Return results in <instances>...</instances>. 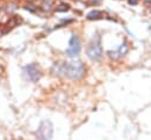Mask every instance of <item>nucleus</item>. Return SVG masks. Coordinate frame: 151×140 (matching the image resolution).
<instances>
[{"mask_svg": "<svg viewBox=\"0 0 151 140\" xmlns=\"http://www.w3.org/2000/svg\"><path fill=\"white\" fill-rule=\"evenodd\" d=\"M2 34V29H1V27H0V35Z\"/></svg>", "mask_w": 151, "mask_h": 140, "instance_id": "14", "label": "nucleus"}, {"mask_svg": "<svg viewBox=\"0 0 151 140\" xmlns=\"http://www.w3.org/2000/svg\"><path fill=\"white\" fill-rule=\"evenodd\" d=\"M127 51H129V45L126 41H124L120 44V46L118 48H116L113 51H109L107 55L110 56L111 60H119L120 58H123L127 53Z\"/></svg>", "mask_w": 151, "mask_h": 140, "instance_id": "6", "label": "nucleus"}, {"mask_svg": "<svg viewBox=\"0 0 151 140\" xmlns=\"http://www.w3.org/2000/svg\"><path fill=\"white\" fill-rule=\"evenodd\" d=\"M1 9H2V6H1V5H0V11H1Z\"/></svg>", "mask_w": 151, "mask_h": 140, "instance_id": "15", "label": "nucleus"}, {"mask_svg": "<svg viewBox=\"0 0 151 140\" xmlns=\"http://www.w3.org/2000/svg\"><path fill=\"white\" fill-rule=\"evenodd\" d=\"M80 49H81L80 39H79V36H78L77 34L73 33V34L71 35V38H70L68 46H67V48H66V54H67L68 56L73 58V56H76V55L79 54Z\"/></svg>", "mask_w": 151, "mask_h": 140, "instance_id": "5", "label": "nucleus"}, {"mask_svg": "<svg viewBox=\"0 0 151 140\" xmlns=\"http://www.w3.org/2000/svg\"><path fill=\"white\" fill-rule=\"evenodd\" d=\"M14 9H17V4L15 2H9V4H7V12H9V13H12Z\"/></svg>", "mask_w": 151, "mask_h": 140, "instance_id": "11", "label": "nucleus"}, {"mask_svg": "<svg viewBox=\"0 0 151 140\" xmlns=\"http://www.w3.org/2000/svg\"><path fill=\"white\" fill-rule=\"evenodd\" d=\"M150 28H151V27H150Z\"/></svg>", "mask_w": 151, "mask_h": 140, "instance_id": "16", "label": "nucleus"}, {"mask_svg": "<svg viewBox=\"0 0 151 140\" xmlns=\"http://www.w3.org/2000/svg\"><path fill=\"white\" fill-rule=\"evenodd\" d=\"M53 68H57V74H63L71 80H79L85 74V66L80 60H73L63 64H54Z\"/></svg>", "mask_w": 151, "mask_h": 140, "instance_id": "1", "label": "nucleus"}, {"mask_svg": "<svg viewBox=\"0 0 151 140\" xmlns=\"http://www.w3.org/2000/svg\"><path fill=\"white\" fill-rule=\"evenodd\" d=\"M103 14H104V13H103L101 11L93 9V11H91V12L87 13L86 19H87V20H98V19H100V18L103 16Z\"/></svg>", "mask_w": 151, "mask_h": 140, "instance_id": "8", "label": "nucleus"}, {"mask_svg": "<svg viewBox=\"0 0 151 140\" xmlns=\"http://www.w3.org/2000/svg\"><path fill=\"white\" fill-rule=\"evenodd\" d=\"M70 9V5L68 4H65V2H61L59 4L58 6L54 7V11L55 12H67Z\"/></svg>", "mask_w": 151, "mask_h": 140, "instance_id": "9", "label": "nucleus"}, {"mask_svg": "<svg viewBox=\"0 0 151 140\" xmlns=\"http://www.w3.org/2000/svg\"><path fill=\"white\" fill-rule=\"evenodd\" d=\"M54 8V0H42L40 4V9L45 12H50Z\"/></svg>", "mask_w": 151, "mask_h": 140, "instance_id": "7", "label": "nucleus"}, {"mask_svg": "<svg viewBox=\"0 0 151 140\" xmlns=\"http://www.w3.org/2000/svg\"><path fill=\"white\" fill-rule=\"evenodd\" d=\"M22 73H24V76L26 78V80L31 81V82H37L40 76H41V72H40V68L37 64L32 62V64H28L26 65L24 68H22Z\"/></svg>", "mask_w": 151, "mask_h": 140, "instance_id": "4", "label": "nucleus"}, {"mask_svg": "<svg viewBox=\"0 0 151 140\" xmlns=\"http://www.w3.org/2000/svg\"><path fill=\"white\" fill-rule=\"evenodd\" d=\"M40 7H37V6H34V5H32V4H27V5H25V9H27V11H29V12H35L37 9H39Z\"/></svg>", "mask_w": 151, "mask_h": 140, "instance_id": "10", "label": "nucleus"}, {"mask_svg": "<svg viewBox=\"0 0 151 140\" xmlns=\"http://www.w3.org/2000/svg\"><path fill=\"white\" fill-rule=\"evenodd\" d=\"M28 2H35V1H39V0H27Z\"/></svg>", "mask_w": 151, "mask_h": 140, "instance_id": "13", "label": "nucleus"}, {"mask_svg": "<svg viewBox=\"0 0 151 140\" xmlns=\"http://www.w3.org/2000/svg\"><path fill=\"white\" fill-rule=\"evenodd\" d=\"M127 2H129L130 5H132V6H136V5L139 2V0H127Z\"/></svg>", "mask_w": 151, "mask_h": 140, "instance_id": "12", "label": "nucleus"}, {"mask_svg": "<svg viewBox=\"0 0 151 140\" xmlns=\"http://www.w3.org/2000/svg\"><path fill=\"white\" fill-rule=\"evenodd\" d=\"M86 55L92 61H99L103 56V47L100 44V38L93 39L86 47Z\"/></svg>", "mask_w": 151, "mask_h": 140, "instance_id": "2", "label": "nucleus"}, {"mask_svg": "<svg viewBox=\"0 0 151 140\" xmlns=\"http://www.w3.org/2000/svg\"><path fill=\"white\" fill-rule=\"evenodd\" d=\"M39 140H51L53 136V124L50 120H42L35 132Z\"/></svg>", "mask_w": 151, "mask_h": 140, "instance_id": "3", "label": "nucleus"}]
</instances>
